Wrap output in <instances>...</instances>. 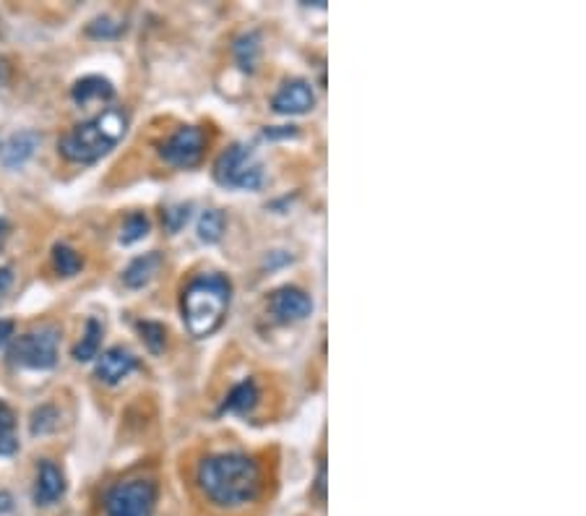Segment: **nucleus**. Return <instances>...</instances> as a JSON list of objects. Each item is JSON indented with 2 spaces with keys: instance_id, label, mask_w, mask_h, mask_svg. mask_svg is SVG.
Masks as SVG:
<instances>
[{
  "instance_id": "obj_1",
  "label": "nucleus",
  "mask_w": 586,
  "mask_h": 516,
  "mask_svg": "<svg viewBox=\"0 0 586 516\" xmlns=\"http://www.w3.org/2000/svg\"><path fill=\"white\" fill-rule=\"evenodd\" d=\"M198 488L214 506L238 509L256 501L261 493V470L258 462L240 451L211 454L198 464Z\"/></svg>"
},
{
  "instance_id": "obj_2",
  "label": "nucleus",
  "mask_w": 586,
  "mask_h": 516,
  "mask_svg": "<svg viewBox=\"0 0 586 516\" xmlns=\"http://www.w3.org/2000/svg\"><path fill=\"white\" fill-rule=\"evenodd\" d=\"M232 285L222 274H198L183 290V321L193 337H209L222 326L230 311Z\"/></svg>"
},
{
  "instance_id": "obj_3",
  "label": "nucleus",
  "mask_w": 586,
  "mask_h": 516,
  "mask_svg": "<svg viewBox=\"0 0 586 516\" xmlns=\"http://www.w3.org/2000/svg\"><path fill=\"white\" fill-rule=\"evenodd\" d=\"M128 115L120 107H110L105 113H99L97 118L86 120L81 126L71 128V131L60 139L58 152L76 165H89L97 162L99 157H105L112 146L118 144L126 136Z\"/></svg>"
},
{
  "instance_id": "obj_4",
  "label": "nucleus",
  "mask_w": 586,
  "mask_h": 516,
  "mask_svg": "<svg viewBox=\"0 0 586 516\" xmlns=\"http://www.w3.org/2000/svg\"><path fill=\"white\" fill-rule=\"evenodd\" d=\"M58 339V326H40V329L21 334V337L11 344L8 358H11L14 365H21V368L47 371V368H53V365L58 363Z\"/></svg>"
},
{
  "instance_id": "obj_5",
  "label": "nucleus",
  "mask_w": 586,
  "mask_h": 516,
  "mask_svg": "<svg viewBox=\"0 0 586 516\" xmlns=\"http://www.w3.org/2000/svg\"><path fill=\"white\" fill-rule=\"evenodd\" d=\"M214 178L222 186L243 188V191H258L264 186V167L256 162L253 152L243 144H232L219 154L217 165H214Z\"/></svg>"
},
{
  "instance_id": "obj_6",
  "label": "nucleus",
  "mask_w": 586,
  "mask_h": 516,
  "mask_svg": "<svg viewBox=\"0 0 586 516\" xmlns=\"http://www.w3.org/2000/svg\"><path fill=\"white\" fill-rule=\"evenodd\" d=\"M157 485L152 480H126L107 493V516H152Z\"/></svg>"
},
{
  "instance_id": "obj_7",
  "label": "nucleus",
  "mask_w": 586,
  "mask_h": 516,
  "mask_svg": "<svg viewBox=\"0 0 586 516\" xmlns=\"http://www.w3.org/2000/svg\"><path fill=\"white\" fill-rule=\"evenodd\" d=\"M206 149V133L198 126H183L159 146V157L172 167H193L201 162Z\"/></svg>"
},
{
  "instance_id": "obj_8",
  "label": "nucleus",
  "mask_w": 586,
  "mask_h": 516,
  "mask_svg": "<svg viewBox=\"0 0 586 516\" xmlns=\"http://www.w3.org/2000/svg\"><path fill=\"white\" fill-rule=\"evenodd\" d=\"M269 313L279 324H297L313 313V300L300 287H282L269 298Z\"/></svg>"
},
{
  "instance_id": "obj_9",
  "label": "nucleus",
  "mask_w": 586,
  "mask_h": 516,
  "mask_svg": "<svg viewBox=\"0 0 586 516\" xmlns=\"http://www.w3.org/2000/svg\"><path fill=\"white\" fill-rule=\"evenodd\" d=\"M136 365H139V360H136V355H133L131 350H126V347H110L107 352H102V358H97L94 376H97V381H102V384L115 386L120 384L123 378L131 376V373L136 371Z\"/></svg>"
},
{
  "instance_id": "obj_10",
  "label": "nucleus",
  "mask_w": 586,
  "mask_h": 516,
  "mask_svg": "<svg viewBox=\"0 0 586 516\" xmlns=\"http://www.w3.org/2000/svg\"><path fill=\"white\" fill-rule=\"evenodd\" d=\"M313 105H316V94L308 81H287L279 86V92L271 100L274 113L279 115H303L313 110Z\"/></svg>"
},
{
  "instance_id": "obj_11",
  "label": "nucleus",
  "mask_w": 586,
  "mask_h": 516,
  "mask_svg": "<svg viewBox=\"0 0 586 516\" xmlns=\"http://www.w3.org/2000/svg\"><path fill=\"white\" fill-rule=\"evenodd\" d=\"M66 493V477L53 462H40L37 470V485H34V503L37 506H50Z\"/></svg>"
},
{
  "instance_id": "obj_12",
  "label": "nucleus",
  "mask_w": 586,
  "mask_h": 516,
  "mask_svg": "<svg viewBox=\"0 0 586 516\" xmlns=\"http://www.w3.org/2000/svg\"><path fill=\"white\" fill-rule=\"evenodd\" d=\"M159 269H162V253H144V256L133 258L131 264H128V269L123 272V282L131 290H139V287H146L157 277Z\"/></svg>"
},
{
  "instance_id": "obj_13",
  "label": "nucleus",
  "mask_w": 586,
  "mask_h": 516,
  "mask_svg": "<svg viewBox=\"0 0 586 516\" xmlns=\"http://www.w3.org/2000/svg\"><path fill=\"white\" fill-rule=\"evenodd\" d=\"M71 97L76 105H89V102H110L115 97V89L107 79L102 76H86V79L76 81L71 89Z\"/></svg>"
},
{
  "instance_id": "obj_14",
  "label": "nucleus",
  "mask_w": 586,
  "mask_h": 516,
  "mask_svg": "<svg viewBox=\"0 0 586 516\" xmlns=\"http://www.w3.org/2000/svg\"><path fill=\"white\" fill-rule=\"evenodd\" d=\"M37 133L32 131H24V133H16V136H11L8 139V144L3 146V162H6L8 167H16V165H24L29 157L34 154V149H37Z\"/></svg>"
},
{
  "instance_id": "obj_15",
  "label": "nucleus",
  "mask_w": 586,
  "mask_h": 516,
  "mask_svg": "<svg viewBox=\"0 0 586 516\" xmlns=\"http://www.w3.org/2000/svg\"><path fill=\"white\" fill-rule=\"evenodd\" d=\"M256 402L258 386L248 378V381H240L238 386H232V391L222 404V412H240V415H245V412H251L256 407Z\"/></svg>"
},
{
  "instance_id": "obj_16",
  "label": "nucleus",
  "mask_w": 586,
  "mask_h": 516,
  "mask_svg": "<svg viewBox=\"0 0 586 516\" xmlns=\"http://www.w3.org/2000/svg\"><path fill=\"white\" fill-rule=\"evenodd\" d=\"M99 344H102V324L97 318H86L84 334H81L79 344L73 347V358L79 363H86V360H94L99 355Z\"/></svg>"
},
{
  "instance_id": "obj_17",
  "label": "nucleus",
  "mask_w": 586,
  "mask_h": 516,
  "mask_svg": "<svg viewBox=\"0 0 586 516\" xmlns=\"http://www.w3.org/2000/svg\"><path fill=\"white\" fill-rule=\"evenodd\" d=\"M53 266H55V272H58L60 277H76V274L81 272V266H84V261H81V256L76 251H73L71 245L58 243L53 248Z\"/></svg>"
},
{
  "instance_id": "obj_18",
  "label": "nucleus",
  "mask_w": 586,
  "mask_h": 516,
  "mask_svg": "<svg viewBox=\"0 0 586 516\" xmlns=\"http://www.w3.org/2000/svg\"><path fill=\"white\" fill-rule=\"evenodd\" d=\"M258 34L256 32H248L243 34V37H238V42H235V58H238L240 68L243 71H253L258 63V53H261V45H258Z\"/></svg>"
},
{
  "instance_id": "obj_19",
  "label": "nucleus",
  "mask_w": 586,
  "mask_h": 516,
  "mask_svg": "<svg viewBox=\"0 0 586 516\" xmlns=\"http://www.w3.org/2000/svg\"><path fill=\"white\" fill-rule=\"evenodd\" d=\"M224 232V214L219 209H206L198 219V238L204 243H217Z\"/></svg>"
},
{
  "instance_id": "obj_20",
  "label": "nucleus",
  "mask_w": 586,
  "mask_h": 516,
  "mask_svg": "<svg viewBox=\"0 0 586 516\" xmlns=\"http://www.w3.org/2000/svg\"><path fill=\"white\" fill-rule=\"evenodd\" d=\"M146 232H149V219H146L144 214H131V217L126 219V225H123V232H120V243H136V240L146 238Z\"/></svg>"
},
{
  "instance_id": "obj_21",
  "label": "nucleus",
  "mask_w": 586,
  "mask_h": 516,
  "mask_svg": "<svg viewBox=\"0 0 586 516\" xmlns=\"http://www.w3.org/2000/svg\"><path fill=\"white\" fill-rule=\"evenodd\" d=\"M55 425H58V410H55V407L45 404V407H40V410H34L32 415L34 436H45V433L55 430Z\"/></svg>"
},
{
  "instance_id": "obj_22",
  "label": "nucleus",
  "mask_w": 586,
  "mask_h": 516,
  "mask_svg": "<svg viewBox=\"0 0 586 516\" xmlns=\"http://www.w3.org/2000/svg\"><path fill=\"white\" fill-rule=\"evenodd\" d=\"M141 337H144L146 347L152 352L165 350V326L157 324V321H141L139 324Z\"/></svg>"
},
{
  "instance_id": "obj_23",
  "label": "nucleus",
  "mask_w": 586,
  "mask_h": 516,
  "mask_svg": "<svg viewBox=\"0 0 586 516\" xmlns=\"http://www.w3.org/2000/svg\"><path fill=\"white\" fill-rule=\"evenodd\" d=\"M188 217H191V209H188V206H172V209L165 212V227L170 232H178L180 227L188 222Z\"/></svg>"
},
{
  "instance_id": "obj_24",
  "label": "nucleus",
  "mask_w": 586,
  "mask_h": 516,
  "mask_svg": "<svg viewBox=\"0 0 586 516\" xmlns=\"http://www.w3.org/2000/svg\"><path fill=\"white\" fill-rule=\"evenodd\" d=\"M14 425H16L14 410H11V407H8V404L3 402V399H0V438L11 436V430H14Z\"/></svg>"
},
{
  "instance_id": "obj_25",
  "label": "nucleus",
  "mask_w": 586,
  "mask_h": 516,
  "mask_svg": "<svg viewBox=\"0 0 586 516\" xmlns=\"http://www.w3.org/2000/svg\"><path fill=\"white\" fill-rule=\"evenodd\" d=\"M11 282H14V272H11V266H3V269H0V303L6 298Z\"/></svg>"
},
{
  "instance_id": "obj_26",
  "label": "nucleus",
  "mask_w": 586,
  "mask_h": 516,
  "mask_svg": "<svg viewBox=\"0 0 586 516\" xmlns=\"http://www.w3.org/2000/svg\"><path fill=\"white\" fill-rule=\"evenodd\" d=\"M11 337H14V321L0 318V347H3V344H6Z\"/></svg>"
},
{
  "instance_id": "obj_27",
  "label": "nucleus",
  "mask_w": 586,
  "mask_h": 516,
  "mask_svg": "<svg viewBox=\"0 0 586 516\" xmlns=\"http://www.w3.org/2000/svg\"><path fill=\"white\" fill-rule=\"evenodd\" d=\"M16 449H19V444H16L14 438L11 436L0 438V454H14Z\"/></svg>"
},
{
  "instance_id": "obj_28",
  "label": "nucleus",
  "mask_w": 586,
  "mask_h": 516,
  "mask_svg": "<svg viewBox=\"0 0 586 516\" xmlns=\"http://www.w3.org/2000/svg\"><path fill=\"white\" fill-rule=\"evenodd\" d=\"M0 511H11V496L8 493H0Z\"/></svg>"
},
{
  "instance_id": "obj_29",
  "label": "nucleus",
  "mask_w": 586,
  "mask_h": 516,
  "mask_svg": "<svg viewBox=\"0 0 586 516\" xmlns=\"http://www.w3.org/2000/svg\"><path fill=\"white\" fill-rule=\"evenodd\" d=\"M6 235H8L6 219H0V245H3V240H6Z\"/></svg>"
}]
</instances>
